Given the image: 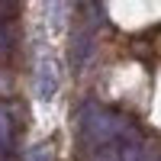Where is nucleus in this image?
<instances>
[{"label": "nucleus", "instance_id": "nucleus-5", "mask_svg": "<svg viewBox=\"0 0 161 161\" xmlns=\"http://www.w3.org/2000/svg\"><path fill=\"white\" fill-rule=\"evenodd\" d=\"M7 7H0V13H3ZM3 52H10V32H7V26H3V16H0V55Z\"/></svg>", "mask_w": 161, "mask_h": 161}, {"label": "nucleus", "instance_id": "nucleus-4", "mask_svg": "<svg viewBox=\"0 0 161 161\" xmlns=\"http://www.w3.org/2000/svg\"><path fill=\"white\" fill-rule=\"evenodd\" d=\"M90 39H93V32L87 29V32H80V36H77V42L71 45V64H74L77 71H80V64H84V58L90 55V48H93V42H90Z\"/></svg>", "mask_w": 161, "mask_h": 161}, {"label": "nucleus", "instance_id": "nucleus-6", "mask_svg": "<svg viewBox=\"0 0 161 161\" xmlns=\"http://www.w3.org/2000/svg\"><path fill=\"white\" fill-rule=\"evenodd\" d=\"M52 155H48V145L42 142V145H36V148L29 152V161H48Z\"/></svg>", "mask_w": 161, "mask_h": 161}, {"label": "nucleus", "instance_id": "nucleus-3", "mask_svg": "<svg viewBox=\"0 0 161 161\" xmlns=\"http://www.w3.org/2000/svg\"><path fill=\"white\" fill-rule=\"evenodd\" d=\"M13 142H16V126L10 119V110L0 106V161L13 158Z\"/></svg>", "mask_w": 161, "mask_h": 161}, {"label": "nucleus", "instance_id": "nucleus-1", "mask_svg": "<svg viewBox=\"0 0 161 161\" xmlns=\"http://www.w3.org/2000/svg\"><path fill=\"white\" fill-rule=\"evenodd\" d=\"M139 136H142L139 126L123 113H113L97 103H84L77 110V139L90 152H110V148H116V145H123L129 139H139Z\"/></svg>", "mask_w": 161, "mask_h": 161}, {"label": "nucleus", "instance_id": "nucleus-2", "mask_svg": "<svg viewBox=\"0 0 161 161\" xmlns=\"http://www.w3.org/2000/svg\"><path fill=\"white\" fill-rule=\"evenodd\" d=\"M36 93H39V100H52L58 93V64L45 58V61H39V71H36Z\"/></svg>", "mask_w": 161, "mask_h": 161}]
</instances>
